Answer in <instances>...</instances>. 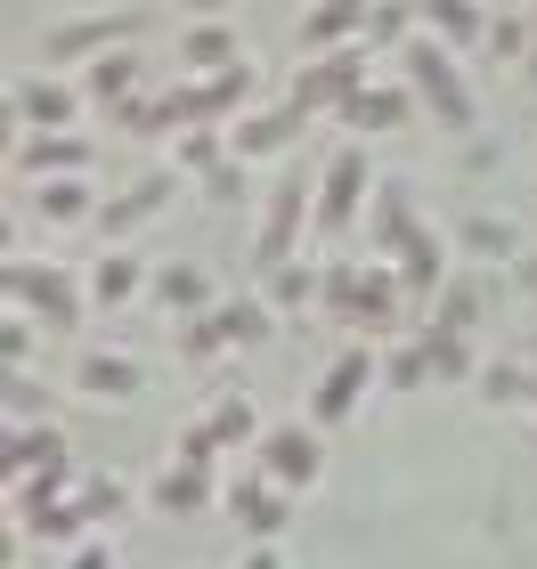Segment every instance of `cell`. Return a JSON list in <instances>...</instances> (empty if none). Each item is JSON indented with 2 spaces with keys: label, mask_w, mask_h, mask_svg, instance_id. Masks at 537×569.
<instances>
[{
  "label": "cell",
  "mask_w": 537,
  "mask_h": 569,
  "mask_svg": "<svg viewBox=\"0 0 537 569\" xmlns=\"http://www.w3.org/2000/svg\"><path fill=\"white\" fill-rule=\"evenodd\" d=\"M399 82L424 98V114L440 122V131H473V122H480V107H473L465 73H456V49H448V41L416 33V41L399 49Z\"/></svg>",
  "instance_id": "cell-1"
},
{
  "label": "cell",
  "mask_w": 537,
  "mask_h": 569,
  "mask_svg": "<svg viewBox=\"0 0 537 569\" xmlns=\"http://www.w3.org/2000/svg\"><path fill=\"white\" fill-rule=\"evenodd\" d=\"M147 33V9H90V17H58L41 33V58L49 66H98L107 49H131Z\"/></svg>",
  "instance_id": "cell-2"
},
{
  "label": "cell",
  "mask_w": 537,
  "mask_h": 569,
  "mask_svg": "<svg viewBox=\"0 0 537 569\" xmlns=\"http://www.w3.org/2000/svg\"><path fill=\"white\" fill-rule=\"evenodd\" d=\"M367 203H375V171H367V139H342L335 154H326V171H318V237H350L358 220H367Z\"/></svg>",
  "instance_id": "cell-3"
},
{
  "label": "cell",
  "mask_w": 537,
  "mask_h": 569,
  "mask_svg": "<svg viewBox=\"0 0 537 569\" xmlns=\"http://www.w3.org/2000/svg\"><path fill=\"white\" fill-rule=\"evenodd\" d=\"M375 73H367V41L358 49H326V58H310V66H294V90H286V107L310 122V114H342L358 90H367Z\"/></svg>",
  "instance_id": "cell-4"
},
{
  "label": "cell",
  "mask_w": 537,
  "mask_h": 569,
  "mask_svg": "<svg viewBox=\"0 0 537 569\" xmlns=\"http://www.w3.org/2000/svg\"><path fill=\"white\" fill-rule=\"evenodd\" d=\"M318 220V179H301V171H286L269 188V203H261V228H252V261L261 269H277V261H294V244H301V228Z\"/></svg>",
  "instance_id": "cell-5"
},
{
  "label": "cell",
  "mask_w": 537,
  "mask_h": 569,
  "mask_svg": "<svg viewBox=\"0 0 537 569\" xmlns=\"http://www.w3.org/2000/svg\"><path fill=\"white\" fill-rule=\"evenodd\" d=\"M9 309L17 318H41V326H82V301L90 293H73V277L58 261H9Z\"/></svg>",
  "instance_id": "cell-6"
},
{
  "label": "cell",
  "mask_w": 537,
  "mask_h": 569,
  "mask_svg": "<svg viewBox=\"0 0 537 569\" xmlns=\"http://www.w3.org/2000/svg\"><path fill=\"white\" fill-rule=\"evenodd\" d=\"M375 375H382V358H375L367 342H350V350L335 358V367L318 375V391H310V431H335V423H350Z\"/></svg>",
  "instance_id": "cell-7"
},
{
  "label": "cell",
  "mask_w": 537,
  "mask_h": 569,
  "mask_svg": "<svg viewBox=\"0 0 537 569\" xmlns=\"http://www.w3.org/2000/svg\"><path fill=\"white\" fill-rule=\"evenodd\" d=\"M220 505H228V521H237V529L252 537V546H277V529H286V512H294V497L261 472V463L228 480V488H220Z\"/></svg>",
  "instance_id": "cell-8"
},
{
  "label": "cell",
  "mask_w": 537,
  "mask_h": 569,
  "mask_svg": "<svg viewBox=\"0 0 537 569\" xmlns=\"http://www.w3.org/2000/svg\"><path fill=\"white\" fill-rule=\"evenodd\" d=\"M90 114L82 82H66V73H33V82H17V131L41 139V131H73V122Z\"/></svg>",
  "instance_id": "cell-9"
},
{
  "label": "cell",
  "mask_w": 537,
  "mask_h": 569,
  "mask_svg": "<svg viewBox=\"0 0 537 569\" xmlns=\"http://www.w3.org/2000/svg\"><path fill=\"white\" fill-rule=\"evenodd\" d=\"M407 318H416V301H407V284L391 261H367L358 269V301H350V326L367 333V342H382V333H399Z\"/></svg>",
  "instance_id": "cell-10"
},
{
  "label": "cell",
  "mask_w": 537,
  "mask_h": 569,
  "mask_svg": "<svg viewBox=\"0 0 537 569\" xmlns=\"http://www.w3.org/2000/svg\"><path fill=\"white\" fill-rule=\"evenodd\" d=\"M261 472L286 488V497H301V488H318V472H326V448H318V431H301V423H277V431H261Z\"/></svg>",
  "instance_id": "cell-11"
},
{
  "label": "cell",
  "mask_w": 537,
  "mask_h": 569,
  "mask_svg": "<svg viewBox=\"0 0 537 569\" xmlns=\"http://www.w3.org/2000/svg\"><path fill=\"white\" fill-rule=\"evenodd\" d=\"M367 17H375V0H310L294 24V49L301 58H326V49H358L367 41Z\"/></svg>",
  "instance_id": "cell-12"
},
{
  "label": "cell",
  "mask_w": 537,
  "mask_h": 569,
  "mask_svg": "<svg viewBox=\"0 0 537 569\" xmlns=\"http://www.w3.org/2000/svg\"><path fill=\"white\" fill-rule=\"evenodd\" d=\"M171 179H179V171H139L122 196H107V203H98V237H107V244H131L139 228L171 203Z\"/></svg>",
  "instance_id": "cell-13"
},
{
  "label": "cell",
  "mask_w": 537,
  "mask_h": 569,
  "mask_svg": "<svg viewBox=\"0 0 537 569\" xmlns=\"http://www.w3.org/2000/svg\"><path fill=\"white\" fill-rule=\"evenodd\" d=\"M416 107H424V98L391 73V82H367L335 122H342V131H358V139H391V131H407V122H416Z\"/></svg>",
  "instance_id": "cell-14"
},
{
  "label": "cell",
  "mask_w": 537,
  "mask_h": 569,
  "mask_svg": "<svg viewBox=\"0 0 537 569\" xmlns=\"http://www.w3.org/2000/svg\"><path fill=\"white\" fill-rule=\"evenodd\" d=\"M358 228H367V261H399V252H407V237H416V196H407L399 188V179H375V203H367V220H358Z\"/></svg>",
  "instance_id": "cell-15"
},
{
  "label": "cell",
  "mask_w": 537,
  "mask_h": 569,
  "mask_svg": "<svg viewBox=\"0 0 537 569\" xmlns=\"http://www.w3.org/2000/svg\"><path fill=\"white\" fill-rule=\"evenodd\" d=\"M90 163H98V147L82 139V131H41V139H24L17 147V171L33 179H90Z\"/></svg>",
  "instance_id": "cell-16"
},
{
  "label": "cell",
  "mask_w": 537,
  "mask_h": 569,
  "mask_svg": "<svg viewBox=\"0 0 537 569\" xmlns=\"http://www.w3.org/2000/svg\"><path fill=\"white\" fill-rule=\"evenodd\" d=\"M73 82H82V98H90V114H122V107H131V98H139V82H147V66H139V49H107V58H98V66H82V73H73Z\"/></svg>",
  "instance_id": "cell-17"
},
{
  "label": "cell",
  "mask_w": 537,
  "mask_h": 569,
  "mask_svg": "<svg viewBox=\"0 0 537 569\" xmlns=\"http://www.w3.org/2000/svg\"><path fill=\"white\" fill-rule=\"evenodd\" d=\"M294 131H301V114H294V107L237 114V122H228V154H237V163H277V154L294 147Z\"/></svg>",
  "instance_id": "cell-18"
},
{
  "label": "cell",
  "mask_w": 537,
  "mask_h": 569,
  "mask_svg": "<svg viewBox=\"0 0 537 569\" xmlns=\"http://www.w3.org/2000/svg\"><path fill=\"white\" fill-rule=\"evenodd\" d=\"M171 66H179V73H228V66H245V49H237V24H220V17H196L188 33L171 41Z\"/></svg>",
  "instance_id": "cell-19"
},
{
  "label": "cell",
  "mask_w": 537,
  "mask_h": 569,
  "mask_svg": "<svg viewBox=\"0 0 537 569\" xmlns=\"http://www.w3.org/2000/svg\"><path fill=\"white\" fill-rule=\"evenodd\" d=\"M391 269H399V284H407V301L431 309V301H440V284H448V237H440V228H416Z\"/></svg>",
  "instance_id": "cell-20"
},
{
  "label": "cell",
  "mask_w": 537,
  "mask_h": 569,
  "mask_svg": "<svg viewBox=\"0 0 537 569\" xmlns=\"http://www.w3.org/2000/svg\"><path fill=\"white\" fill-rule=\"evenodd\" d=\"M73 391H82V399H139L147 391V367H139L131 350H82Z\"/></svg>",
  "instance_id": "cell-21"
},
{
  "label": "cell",
  "mask_w": 537,
  "mask_h": 569,
  "mask_svg": "<svg viewBox=\"0 0 537 569\" xmlns=\"http://www.w3.org/2000/svg\"><path fill=\"white\" fill-rule=\"evenodd\" d=\"M147 293H156L163 318H203V309H220L212 301V277H203L196 261H163L156 277H147Z\"/></svg>",
  "instance_id": "cell-22"
},
{
  "label": "cell",
  "mask_w": 537,
  "mask_h": 569,
  "mask_svg": "<svg viewBox=\"0 0 537 569\" xmlns=\"http://www.w3.org/2000/svg\"><path fill=\"white\" fill-rule=\"evenodd\" d=\"M212 497H220V488H212V472H203V463H163L156 488H147V505L171 512V521H196V512L212 505Z\"/></svg>",
  "instance_id": "cell-23"
},
{
  "label": "cell",
  "mask_w": 537,
  "mask_h": 569,
  "mask_svg": "<svg viewBox=\"0 0 537 569\" xmlns=\"http://www.w3.org/2000/svg\"><path fill=\"white\" fill-rule=\"evenodd\" d=\"M416 17H424V33L448 41V49H480L489 41V9H480V0H416Z\"/></svg>",
  "instance_id": "cell-24"
},
{
  "label": "cell",
  "mask_w": 537,
  "mask_h": 569,
  "mask_svg": "<svg viewBox=\"0 0 537 569\" xmlns=\"http://www.w3.org/2000/svg\"><path fill=\"white\" fill-rule=\"evenodd\" d=\"M33 212H41V228H98V196H90V179H41Z\"/></svg>",
  "instance_id": "cell-25"
},
{
  "label": "cell",
  "mask_w": 537,
  "mask_h": 569,
  "mask_svg": "<svg viewBox=\"0 0 537 569\" xmlns=\"http://www.w3.org/2000/svg\"><path fill=\"white\" fill-rule=\"evenodd\" d=\"M480 309H489V277H448L440 301H431V326L424 333H473Z\"/></svg>",
  "instance_id": "cell-26"
},
{
  "label": "cell",
  "mask_w": 537,
  "mask_h": 569,
  "mask_svg": "<svg viewBox=\"0 0 537 569\" xmlns=\"http://www.w3.org/2000/svg\"><path fill=\"white\" fill-rule=\"evenodd\" d=\"M139 284H147V269H139V252H122V244H107V252H98V269H90V284H82V293H90V309H122V301L139 293Z\"/></svg>",
  "instance_id": "cell-27"
},
{
  "label": "cell",
  "mask_w": 537,
  "mask_h": 569,
  "mask_svg": "<svg viewBox=\"0 0 537 569\" xmlns=\"http://www.w3.org/2000/svg\"><path fill=\"white\" fill-rule=\"evenodd\" d=\"M41 472H66V439L58 431H33V423H17L9 431V480H41Z\"/></svg>",
  "instance_id": "cell-28"
},
{
  "label": "cell",
  "mask_w": 537,
  "mask_h": 569,
  "mask_svg": "<svg viewBox=\"0 0 537 569\" xmlns=\"http://www.w3.org/2000/svg\"><path fill=\"white\" fill-rule=\"evenodd\" d=\"M318 284H326V269H310V261H277V269H261V293H269L277 318L310 309V301H318Z\"/></svg>",
  "instance_id": "cell-29"
},
{
  "label": "cell",
  "mask_w": 537,
  "mask_h": 569,
  "mask_svg": "<svg viewBox=\"0 0 537 569\" xmlns=\"http://www.w3.org/2000/svg\"><path fill=\"white\" fill-rule=\"evenodd\" d=\"M456 244H465L473 252V261H521V237H514V220H505V212H473L465 228H456Z\"/></svg>",
  "instance_id": "cell-30"
},
{
  "label": "cell",
  "mask_w": 537,
  "mask_h": 569,
  "mask_svg": "<svg viewBox=\"0 0 537 569\" xmlns=\"http://www.w3.org/2000/svg\"><path fill=\"white\" fill-rule=\"evenodd\" d=\"M203 423H212V439H220V448H261V407H252L245 391L212 399V416H203Z\"/></svg>",
  "instance_id": "cell-31"
},
{
  "label": "cell",
  "mask_w": 537,
  "mask_h": 569,
  "mask_svg": "<svg viewBox=\"0 0 537 569\" xmlns=\"http://www.w3.org/2000/svg\"><path fill=\"white\" fill-rule=\"evenodd\" d=\"M220 163H228V131H212V122L171 139V171H179V179H203V171H220Z\"/></svg>",
  "instance_id": "cell-32"
},
{
  "label": "cell",
  "mask_w": 537,
  "mask_h": 569,
  "mask_svg": "<svg viewBox=\"0 0 537 569\" xmlns=\"http://www.w3.org/2000/svg\"><path fill=\"white\" fill-rule=\"evenodd\" d=\"M220 326H228V342H237V350H252V342H269L277 309H269V293H237V301H220Z\"/></svg>",
  "instance_id": "cell-33"
},
{
  "label": "cell",
  "mask_w": 537,
  "mask_h": 569,
  "mask_svg": "<svg viewBox=\"0 0 537 569\" xmlns=\"http://www.w3.org/2000/svg\"><path fill=\"white\" fill-rule=\"evenodd\" d=\"M424 350H431V382H480L473 333H424Z\"/></svg>",
  "instance_id": "cell-34"
},
{
  "label": "cell",
  "mask_w": 537,
  "mask_h": 569,
  "mask_svg": "<svg viewBox=\"0 0 537 569\" xmlns=\"http://www.w3.org/2000/svg\"><path fill=\"white\" fill-rule=\"evenodd\" d=\"M220 350H237V342H228V326H220V309H203V318H179V358H188V367H212Z\"/></svg>",
  "instance_id": "cell-35"
},
{
  "label": "cell",
  "mask_w": 537,
  "mask_h": 569,
  "mask_svg": "<svg viewBox=\"0 0 537 569\" xmlns=\"http://www.w3.org/2000/svg\"><path fill=\"white\" fill-rule=\"evenodd\" d=\"M480 49H489L497 66H529V9H497V17H489V41H480Z\"/></svg>",
  "instance_id": "cell-36"
},
{
  "label": "cell",
  "mask_w": 537,
  "mask_h": 569,
  "mask_svg": "<svg viewBox=\"0 0 537 569\" xmlns=\"http://www.w3.org/2000/svg\"><path fill=\"white\" fill-rule=\"evenodd\" d=\"M73 505H82L90 521H122V512H131V488L107 480V472H82V480H73Z\"/></svg>",
  "instance_id": "cell-37"
},
{
  "label": "cell",
  "mask_w": 537,
  "mask_h": 569,
  "mask_svg": "<svg viewBox=\"0 0 537 569\" xmlns=\"http://www.w3.org/2000/svg\"><path fill=\"white\" fill-rule=\"evenodd\" d=\"M529 391H537L529 367H505V358H497V367H480V399H489V407H529Z\"/></svg>",
  "instance_id": "cell-38"
},
{
  "label": "cell",
  "mask_w": 537,
  "mask_h": 569,
  "mask_svg": "<svg viewBox=\"0 0 537 569\" xmlns=\"http://www.w3.org/2000/svg\"><path fill=\"white\" fill-rule=\"evenodd\" d=\"M382 382H391V391H416V382H431V350H424V333L382 358Z\"/></svg>",
  "instance_id": "cell-39"
},
{
  "label": "cell",
  "mask_w": 537,
  "mask_h": 569,
  "mask_svg": "<svg viewBox=\"0 0 537 569\" xmlns=\"http://www.w3.org/2000/svg\"><path fill=\"white\" fill-rule=\"evenodd\" d=\"M358 269L367 261H326V284H318V309H335L342 326H350V301H358Z\"/></svg>",
  "instance_id": "cell-40"
},
{
  "label": "cell",
  "mask_w": 537,
  "mask_h": 569,
  "mask_svg": "<svg viewBox=\"0 0 537 569\" xmlns=\"http://www.w3.org/2000/svg\"><path fill=\"white\" fill-rule=\"evenodd\" d=\"M171 463H203V472H212V463H220L212 423H188V431H179V439H171Z\"/></svg>",
  "instance_id": "cell-41"
},
{
  "label": "cell",
  "mask_w": 537,
  "mask_h": 569,
  "mask_svg": "<svg viewBox=\"0 0 537 569\" xmlns=\"http://www.w3.org/2000/svg\"><path fill=\"white\" fill-rule=\"evenodd\" d=\"M0 358H9V375L33 367V318H17V309H9V326H0Z\"/></svg>",
  "instance_id": "cell-42"
},
{
  "label": "cell",
  "mask_w": 537,
  "mask_h": 569,
  "mask_svg": "<svg viewBox=\"0 0 537 569\" xmlns=\"http://www.w3.org/2000/svg\"><path fill=\"white\" fill-rule=\"evenodd\" d=\"M196 188H203V203H237V196H245V163L228 154V163H220V171H203Z\"/></svg>",
  "instance_id": "cell-43"
},
{
  "label": "cell",
  "mask_w": 537,
  "mask_h": 569,
  "mask_svg": "<svg viewBox=\"0 0 537 569\" xmlns=\"http://www.w3.org/2000/svg\"><path fill=\"white\" fill-rule=\"evenodd\" d=\"M66 569H115V546L107 537H82V546H73V561Z\"/></svg>",
  "instance_id": "cell-44"
},
{
  "label": "cell",
  "mask_w": 537,
  "mask_h": 569,
  "mask_svg": "<svg viewBox=\"0 0 537 569\" xmlns=\"http://www.w3.org/2000/svg\"><path fill=\"white\" fill-rule=\"evenodd\" d=\"M514 284H521V293H537V244H529L521 261H514Z\"/></svg>",
  "instance_id": "cell-45"
},
{
  "label": "cell",
  "mask_w": 537,
  "mask_h": 569,
  "mask_svg": "<svg viewBox=\"0 0 537 569\" xmlns=\"http://www.w3.org/2000/svg\"><path fill=\"white\" fill-rule=\"evenodd\" d=\"M237 569H286V561H277V546H252V553H245Z\"/></svg>",
  "instance_id": "cell-46"
},
{
  "label": "cell",
  "mask_w": 537,
  "mask_h": 569,
  "mask_svg": "<svg viewBox=\"0 0 537 569\" xmlns=\"http://www.w3.org/2000/svg\"><path fill=\"white\" fill-rule=\"evenodd\" d=\"M521 73L537 82V0H529V66H521Z\"/></svg>",
  "instance_id": "cell-47"
},
{
  "label": "cell",
  "mask_w": 537,
  "mask_h": 569,
  "mask_svg": "<svg viewBox=\"0 0 537 569\" xmlns=\"http://www.w3.org/2000/svg\"><path fill=\"white\" fill-rule=\"evenodd\" d=\"M228 9V0H188V17H220Z\"/></svg>",
  "instance_id": "cell-48"
},
{
  "label": "cell",
  "mask_w": 537,
  "mask_h": 569,
  "mask_svg": "<svg viewBox=\"0 0 537 569\" xmlns=\"http://www.w3.org/2000/svg\"><path fill=\"white\" fill-rule=\"evenodd\" d=\"M529 416H537V391H529Z\"/></svg>",
  "instance_id": "cell-49"
},
{
  "label": "cell",
  "mask_w": 537,
  "mask_h": 569,
  "mask_svg": "<svg viewBox=\"0 0 537 569\" xmlns=\"http://www.w3.org/2000/svg\"><path fill=\"white\" fill-rule=\"evenodd\" d=\"M529 350H537V342H529Z\"/></svg>",
  "instance_id": "cell-50"
}]
</instances>
